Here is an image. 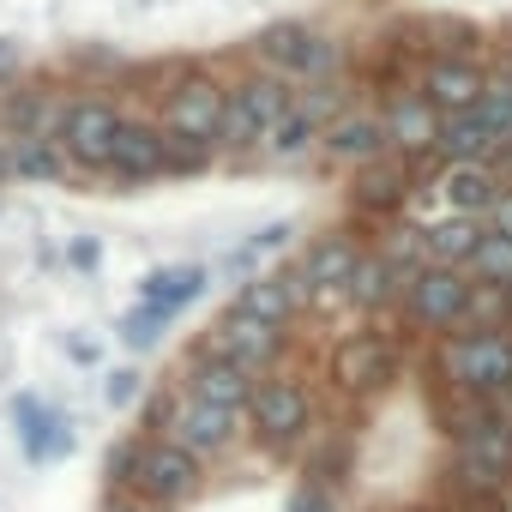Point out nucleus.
<instances>
[{
    "mask_svg": "<svg viewBox=\"0 0 512 512\" xmlns=\"http://www.w3.org/2000/svg\"><path fill=\"white\" fill-rule=\"evenodd\" d=\"M253 380L241 362H229V356H211V350H199L193 356V368H187V398H199V404H217V410H247V398H253Z\"/></svg>",
    "mask_w": 512,
    "mask_h": 512,
    "instance_id": "2eb2a0df",
    "label": "nucleus"
},
{
    "mask_svg": "<svg viewBox=\"0 0 512 512\" xmlns=\"http://www.w3.org/2000/svg\"><path fill=\"white\" fill-rule=\"evenodd\" d=\"M0 181H13V169H7V151H0Z\"/></svg>",
    "mask_w": 512,
    "mask_h": 512,
    "instance_id": "ea45409f",
    "label": "nucleus"
},
{
    "mask_svg": "<svg viewBox=\"0 0 512 512\" xmlns=\"http://www.w3.org/2000/svg\"><path fill=\"white\" fill-rule=\"evenodd\" d=\"M13 422H19V440H25V458L31 464H61L73 452V428L55 404H43L37 392H19L13 398Z\"/></svg>",
    "mask_w": 512,
    "mask_h": 512,
    "instance_id": "4468645a",
    "label": "nucleus"
},
{
    "mask_svg": "<svg viewBox=\"0 0 512 512\" xmlns=\"http://www.w3.org/2000/svg\"><path fill=\"white\" fill-rule=\"evenodd\" d=\"M199 476L205 464L193 452H181L175 440H139L133 458H127V482L145 506H181L199 494Z\"/></svg>",
    "mask_w": 512,
    "mask_h": 512,
    "instance_id": "20e7f679",
    "label": "nucleus"
},
{
    "mask_svg": "<svg viewBox=\"0 0 512 512\" xmlns=\"http://www.w3.org/2000/svg\"><path fill=\"white\" fill-rule=\"evenodd\" d=\"M482 85H488V67H476L470 55H428L416 91H422L440 115H458V109H476Z\"/></svg>",
    "mask_w": 512,
    "mask_h": 512,
    "instance_id": "9b49d317",
    "label": "nucleus"
},
{
    "mask_svg": "<svg viewBox=\"0 0 512 512\" xmlns=\"http://www.w3.org/2000/svg\"><path fill=\"white\" fill-rule=\"evenodd\" d=\"M398 302H404L410 326H422V332H458L470 320V278L458 266H410Z\"/></svg>",
    "mask_w": 512,
    "mask_h": 512,
    "instance_id": "7ed1b4c3",
    "label": "nucleus"
},
{
    "mask_svg": "<svg viewBox=\"0 0 512 512\" xmlns=\"http://www.w3.org/2000/svg\"><path fill=\"white\" fill-rule=\"evenodd\" d=\"M61 115H67V103H55L49 91H19L7 103V127L19 139H55L61 133Z\"/></svg>",
    "mask_w": 512,
    "mask_h": 512,
    "instance_id": "a878e982",
    "label": "nucleus"
},
{
    "mask_svg": "<svg viewBox=\"0 0 512 512\" xmlns=\"http://www.w3.org/2000/svg\"><path fill=\"white\" fill-rule=\"evenodd\" d=\"M308 49H314V31L308 25H296V19H284V25H266L260 37H253V55H260L278 79H302V61H308Z\"/></svg>",
    "mask_w": 512,
    "mask_h": 512,
    "instance_id": "aec40b11",
    "label": "nucleus"
},
{
    "mask_svg": "<svg viewBox=\"0 0 512 512\" xmlns=\"http://www.w3.org/2000/svg\"><path fill=\"white\" fill-rule=\"evenodd\" d=\"M470 314H482L488 332H494V320H506V290H494V284H470Z\"/></svg>",
    "mask_w": 512,
    "mask_h": 512,
    "instance_id": "473e14b6",
    "label": "nucleus"
},
{
    "mask_svg": "<svg viewBox=\"0 0 512 512\" xmlns=\"http://www.w3.org/2000/svg\"><path fill=\"white\" fill-rule=\"evenodd\" d=\"M506 145H512V139H506Z\"/></svg>",
    "mask_w": 512,
    "mask_h": 512,
    "instance_id": "79ce46f5",
    "label": "nucleus"
},
{
    "mask_svg": "<svg viewBox=\"0 0 512 512\" xmlns=\"http://www.w3.org/2000/svg\"><path fill=\"white\" fill-rule=\"evenodd\" d=\"M482 223H488L494 235H506V241H512V187H506V181H500V193H494V205H488V217H482Z\"/></svg>",
    "mask_w": 512,
    "mask_h": 512,
    "instance_id": "f704fd0d",
    "label": "nucleus"
},
{
    "mask_svg": "<svg viewBox=\"0 0 512 512\" xmlns=\"http://www.w3.org/2000/svg\"><path fill=\"white\" fill-rule=\"evenodd\" d=\"M410 193H416V169H410V157H392V151L374 163H356V175H350L356 217H398L410 205Z\"/></svg>",
    "mask_w": 512,
    "mask_h": 512,
    "instance_id": "6e6552de",
    "label": "nucleus"
},
{
    "mask_svg": "<svg viewBox=\"0 0 512 512\" xmlns=\"http://www.w3.org/2000/svg\"><path fill=\"white\" fill-rule=\"evenodd\" d=\"M296 109V85L278 79V73H260V79H241L223 103V121H217V145L229 151H253L284 115Z\"/></svg>",
    "mask_w": 512,
    "mask_h": 512,
    "instance_id": "f03ea898",
    "label": "nucleus"
},
{
    "mask_svg": "<svg viewBox=\"0 0 512 512\" xmlns=\"http://www.w3.org/2000/svg\"><path fill=\"white\" fill-rule=\"evenodd\" d=\"M482 229H488L482 217H458V211H446L440 223H422V266H464Z\"/></svg>",
    "mask_w": 512,
    "mask_h": 512,
    "instance_id": "a211bd4d",
    "label": "nucleus"
},
{
    "mask_svg": "<svg viewBox=\"0 0 512 512\" xmlns=\"http://www.w3.org/2000/svg\"><path fill=\"white\" fill-rule=\"evenodd\" d=\"M109 169L121 181H157V175H169V139H163V127L121 115L115 145H109Z\"/></svg>",
    "mask_w": 512,
    "mask_h": 512,
    "instance_id": "f8f14e48",
    "label": "nucleus"
},
{
    "mask_svg": "<svg viewBox=\"0 0 512 512\" xmlns=\"http://www.w3.org/2000/svg\"><path fill=\"white\" fill-rule=\"evenodd\" d=\"M356 266H362V247H356V235H326V241H314L308 266H296V272L308 278V290H344Z\"/></svg>",
    "mask_w": 512,
    "mask_h": 512,
    "instance_id": "412c9836",
    "label": "nucleus"
},
{
    "mask_svg": "<svg viewBox=\"0 0 512 512\" xmlns=\"http://www.w3.org/2000/svg\"><path fill=\"white\" fill-rule=\"evenodd\" d=\"M470 272V284H494V290H512V241L506 235H494V229H482V241L470 247V260H464Z\"/></svg>",
    "mask_w": 512,
    "mask_h": 512,
    "instance_id": "bb28decb",
    "label": "nucleus"
},
{
    "mask_svg": "<svg viewBox=\"0 0 512 512\" xmlns=\"http://www.w3.org/2000/svg\"><path fill=\"white\" fill-rule=\"evenodd\" d=\"M440 374L470 398H500L512 386V338L506 332H446Z\"/></svg>",
    "mask_w": 512,
    "mask_h": 512,
    "instance_id": "f257e3e1",
    "label": "nucleus"
},
{
    "mask_svg": "<svg viewBox=\"0 0 512 512\" xmlns=\"http://www.w3.org/2000/svg\"><path fill=\"white\" fill-rule=\"evenodd\" d=\"M506 320H512V290H506Z\"/></svg>",
    "mask_w": 512,
    "mask_h": 512,
    "instance_id": "a19ab883",
    "label": "nucleus"
},
{
    "mask_svg": "<svg viewBox=\"0 0 512 512\" xmlns=\"http://www.w3.org/2000/svg\"><path fill=\"white\" fill-rule=\"evenodd\" d=\"M199 290H205V266H163V272H151L139 284V302H151V308H163L175 320L187 302H199Z\"/></svg>",
    "mask_w": 512,
    "mask_h": 512,
    "instance_id": "b1692460",
    "label": "nucleus"
},
{
    "mask_svg": "<svg viewBox=\"0 0 512 512\" xmlns=\"http://www.w3.org/2000/svg\"><path fill=\"white\" fill-rule=\"evenodd\" d=\"M175 404H181V398H163V392H157V398H151V410H145V428H169Z\"/></svg>",
    "mask_w": 512,
    "mask_h": 512,
    "instance_id": "e433bc0d",
    "label": "nucleus"
},
{
    "mask_svg": "<svg viewBox=\"0 0 512 512\" xmlns=\"http://www.w3.org/2000/svg\"><path fill=\"white\" fill-rule=\"evenodd\" d=\"M314 139H320L332 157H344V163H374V157L392 151V145H386V121H380L374 109H338Z\"/></svg>",
    "mask_w": 512,
    "mask_h": 512,
    "instance_id": "dca6fc26",
    "label": "nucleus"
},
{
    "mask_svg": "<svg viewBox=\"0 0 512 512\" xmlns=\"http://www.w3.org/2000/svg\"><path fill=\"white\" fill-rule=\"evenodd\" d=\"M199 350H211V356H229V362H241L247 374L253 368H266V362H278V350H284V332L278 326H260V320H247V314H223L217 320V332L199 344Z\"/></svg>",
    "mask_w": 512,
    "mask_h": 512,
    "instance_id": "ddd939ff",
    "label": "nucleus"
},
{
    "mask_svg": "<svg viewBox=\"0 0 512 512\" xmlns=\"http://www.w3.org/2000/svg\"><path fill=\"white\" fill-rule=\"evenodd\" d=\"M392 368H398V350H392L380 332H356V338H344V344L332 350V380H338L344 392H356V398L380 392V386L392 380Z\"/></svg>",
    "mask_w": 512,
    "mask_h": 512,
    "instance_id": "1a4fd4ad",
    "label": "nucleus"
},
{
    "mask_svg": "<svg viewBox=\"0 0 512 512\" xmlns=\"http://www.w3.org/2000/svg\"><path fill=\"white\" fill-rule=\"evenodd\" d=\"M494 193H500L494 163H452V175H446V205H452L458 217H488Z\"/></svg>",
    "mask_w": 512,
    "mask_h": 512,
    "instance_id": "5701e85b",
    "label": "nucleus"
},
{
    "mask_svg": "<svg viewBox=\"0 0 512 512\" xmlns=\"http://www.w3.org/2000/svg\"><path fill=\"white\" fill-rule=\"evenodd\" d=\"M7 169H13L19 181H61V151H55L49 139H19V145L7 151Z\"/></svg>",
    "mask_w": 512,
    "mask_h": 512,
    "instance_id": "c85d7f7f",
    "label": "nucleus"
},
{
    "mask_svg": "<svg viewBox=\"0 0 512 512\" xmlns=\"http://www.w3.org/2000/svg\"><path fill=\"white\" fill-rule=\"evenodd\" d=\"M380 121H386V145H392L398 157H422V151H434V139H440V109H434L422 91L392 97Z\"/></svg>",
    "mask_w": 512,
    "mask_h": 512,
    "instance_id": "f3484780",
    "label": "nucleus"
},
{
    "mask_svg": "<svg viewBox=\"0 0 512 512\" xmlns=\"http://www.w3.org/2000/svg\"><path fill=\"white\" fill-rule=\"evenodd\" d=\"M97 260H103V241H97V235H79V241L67 247V266H73V272H97Z\"/></svg>",
    "mask_w": 512,
    "mask_h": 512,
    "instance_id": "72a5a7b5",
    "label": "nucleus"
},
{
    "mask_svg": "<svg viewBox=\"0 0 512 512\" xmlns=\"http://www.w3.org/2000/svg\"><path fill=\"white\" fill-rule=\"evenodd\" d=\"M452 163H494L500 151H506V139H494L488 127H482V115L476 109H458V115H440V139H434Z\"/></svg>",
    "mask_w": 512,
    "mask_h": 512,
    "instance_id": "6ab92c4d",
    "label": "nucleus"
},
{
    "mask_svg": "<svg viewBox=\"0 0 512 512\" xmlns=\"http://www.w3.org/2000/svg\"><path fill=\"white\" fill-rule=\"evenodd\" d=\"M163 139H169V169L187 175V169H205L211 163V145H193V139H175V133H163Z\"/></svg>",
    "mask_w": 512,
    "mask_h": 512,
    "instance_id": "2f4dec72",
    "label": "nucleus"
},
{
    "mask_svg": "<svg viewBox=\"0 0 512 512\" xmlns=\"http://www.w3.org/2000/svg\"><path fill=\"white\" fill-rule=\"evenodd\" d=\"M223 103H229V91H223L211 73H187V79L169 85V97H163V121H157V127L175 133V139H193V145H211V151H217Z\"/></svg>",
    "mask_w": 512,
    "mask_h": 512,
    "instance_id": "423d86ee",
    "label": "nucleus"
},
{
    "mask_svg": "<svg viewBox=\"0 0 512 512\" xmlns=\"http://www.w3.org/2000/svg\"><path fill=\"white\" fill-rule=\"evenodd\" d=\"M235 428H241V416H235V410H217V404L181 398V404H175V416H169V434H163V440H175V446H181V452H193V458H217V452H229Z\"/></svg>",
    "mask_w": 512,
    "mask_h": 512,
    "instance_id": "9d476101",
    "label": "nucleus"
},
{
    "mask_svg": "<svg viewBox=\"0 0 512 512\" xmlns=\"http://www.w3.org/2000/svg\"><path fill=\"white\" fill-rule=\"evenodd\" d=\"M476 115H482V127H488L494 139H512V61H506L500 73H488V85H482V97H476Z\"/></svg>",
    "mask_w": 512,
    "mask_h": 512,
    "instance_id": "cd10ccee",
    "label": "nucleus"
},
{
    "mask_svg": "<svg viewBox=\"0 0 512 512\" xmlns=\"http://www.w3.org/2000/svg\"><path fill=\"white\" fill-rule=\"evenodd\" d=\"M103 512H145V500H139V494H121V488H115V494L103 500Z\"/></svg>",
    "mask_w": 512,
    "mask_h": 512,
    "instance_id": "4c0bfd02",
    "label": "nucleus"
},
{
    "mask_svg": "<svg viewBox=\"0 0 512 512\" xmlns=\"http://www.w3.org/2000/svg\"><path fill=\"white\" fill-rule=\"evenodd\" d=\"M115 127H121V109H115L109 97H79V103H67L55 139H61V151H67L79 169H109Z\"/></svg>",
    "mask_w": 512,
    "mask_h": 512,
    "instance_id": "0eeeda50",
    "label": "nucleus"
},
{
    "mask_svg": "<svg viewBox=\"0 0 512 512\" xmlns=\"http://www.w3.org/2000/svg\"><path fill=\"white\" fill-rule=\"evenodd\" d=\"M163 326H169V314L151 308V302H139V308L121 320V344H127V350H151V344L163 338Z\"/></svg>",
    "mask_w": 512,
    "mask_h": 512,
    "instance_id": "c756f323",
    "label": "nucleus"
},
{
    "mask_svg": "<svg viewBox=\"0 0 512 512\" xmlns=\"http://www.w3.org/2000/svg\"><path fill=\"white\" fill-rule=\"evenodd\" d=\"M260 145H272L278 157H296V151H308V145H314V121H302V115L290 109V115H284V121H278Z\"/></svg>",
    "mask_w": 512,
    "mask_h": 512,
    "instance_id": "7c9ffc66",
    "label": "nucleus"
},
{
    "mask_svg": "<svg viewBox=\"0 0 512 512\" xmlns=\"http://www.w3.org/2000/svg\"><path fill=\"white\" fill-rule=\"evenodd\" d=\"M67 356H73V362H91V368H97V344H91V338H67Z\"/></svg>",
    "mask_w": 512,
    "mask_h": 512,
    "instance_id": "58836bf2",
    "label": "nucleus"
},
{
    "mask_svg": "<svg viewBox=\"0 0 512 512\" xmlns=\"http://www.w3.org/2000/svg\"><path fill=\"white\" fill-rule=\"evenodd\" d=\"M241 416H253V440H260L266 452H284V446H296V440L308 434L314 398H308L296 380H260Z\"/></svg>",
    "mask_w": 512,
    "mask_h": 512,
    "instance_id": "39448f33",
    "label": "nucleus"
},
{
    "mask_svg": "<svg viewBox=\"0 0 512 512\" xmlns=\"http://www.w3.org/2000/svg\"><path fill=\"white\" fill-rule=\"evenodd\" d=\"M235 314H247V320H260V326H290V314H296V290L284 284V278H253V284H241V296H235Z\"/></svg>",
    "mask_w": 512,
    "mask_h": 512,
    "instance_id": "393cba45",
    "label": "nucleus"
},
{
    "mask_svg": "<svg viewBox=\"0 0 512 512\" xmlns=\"http://www.w3.org/2000/svg\"><path fill=\"white\" fill-rule=\"evenodd\" d=\"M139 398V368H121V374H109V404L115 410H127Z\"/></svg>",
    "mask_w": 512,
    "mask_h": 512,
    "instance_id": "c9c22d12",
    "label": "nucleus"
},
{
    "mask_svg": "<svg viewBox=\"0 0 512 512\" xmlns=\"http://www.w3.org/2000/svg\"><path fill=\"white\" fill-rule=\"evenodd\" d=\"M404 278H410V266H392V260H380V253H362V266L350 272L344 296H350L362 314H374V308H386V302L404 290Z\"/></svg>",
    "mask_w": 512,
    "mask_h": 512,
    "instance_id": "4be33fe9",
    "label": "nucleus"
}]
</instances>
